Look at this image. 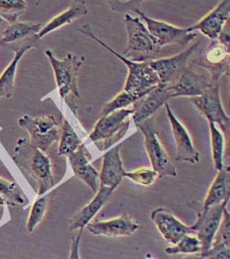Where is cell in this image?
I'll return each instance as SVG.
<instances>
[{"instance_id":"cell-38","label":"cell","mask_w":230,"mask_h":259,"mask_svg":"<svg viewBox=\"0 0 230 259\" xmlns=\"http://www.w3.org/2000/svg\"><path fill=\"white\" fill-rule=\"evenodd\" d=\"M172 259H206L201 253H197V254H189V255H185V254H177L174 255V257Z\"/></svg>"},{"instance_id":"cell-14","label":"cell","mask_w":230,"mask_h":259,"mask_svg":"<svg viewBox=\"0 0 230 259\" xmlns=\"http://www.w3.org/2000/svg\"><path fill=\"white\" fill-rule=\"evenodd\" d=\"M86 228L95 236H104L107 238L129 237L139 230V223L127 213L124 212L118 218L104 222L89 223Z\"/></svg>"},{"instance_id":"cell-6","label":"cell","mask_w":230,"mask_h":259,"mask_svg":"<svg viewBox=\"0 0 230 259\" xmlns=\"http://www.w3.org/2000/svg\"><path fill=\"white\" fill-rule=\"evenodd\" d=\"M136 128L141 130L144 134L145 146L152 165V169L157 173L158 177H176L178 175L177 169L158 139L153 118L147 119L142 124L137 125Z\"/></svg>"},{"instance_id":"cell-35","label":"cell","mask_w":230,"mask_h":259,"mask_svg":"<svg viewBox=\"0 0 230 259\" xmlns=\"http://www.w3.org/2000/svg\"><path fill=\"white\" fill-rule=\"evenodd\" d=\"M201 254L206 259H230V247L226 245H215Z\"/></svg>"},{"instance_id":"cell-41","label":"cell","mask_w":230,"mask_h":259,"mask_svg":"<svg viewBox=\"0 0 230 259\" xmlns=\"http://www.w3.org/2000/svg\"><path fill=\"white\" fill-rule=\"evenodd\" d=\"M1 21H2V20H1V19H0V23H1Z\"/></svg>"},{"instance_id":"cell-22","label":"cell","mask_w":230,"mask_h":259,"mask_svg":"<svg viewBox=\"0 0 230 259\" xmlns=\"http://www.w3.org/2000/svg\"><path fill=\"white\" fill-rule=\"evenodd\" d=\"M87 13L88 9L85 1H73L68 9L56 16L53 20H51L45 26L42 27V30L37 34V38L42 39V37L47 36L48 34L62 28L65 25L71 24L72 22L86 15Z\"/></svg>"},{"instance_id":"cell-27","label":"cell","mask_w":230,"mask_h":259,"mask_svg":"<svg viewBox=\"0 0 230 259\" xmlns=\"http://www.w3.org/2000/svg\"><path fill=\"white\" fill-rule=\"evenodd\" d=\"M82 141L75 133V131L70 126V124L64 119L62 125V135L60 139V147L58 154L59 155H70L71 153L77 151L81 145Z\"/></svg>"},{"instance_id":"cell-1","label":"cell","mask_w":230,"mask_h":259,"mask_svg":"<svg viewBox=\"0 0 230 259\" xmlns=\"http://www.w3.org/2000/svg\"><path fill=\"white\" fill-rule=\"evenodd\" d=\"M82 34L89 37L90 39L94 40L96 43L100 44L103 46L106 50L111 52L113 55L118 57L127 67L128 74L126 78L125 91L127 92L130 96L134 98L135 101L144 98L147 94L152 91L154 88L160 84V80L155 73V71L150 67L149 62L144 63H136L132 62L123 57L121 54L107 46L104 42H102L96 35L93 33L90 25L86 24L81 28L78 29Z\"/></svg>"},{"instance_id":"cell-34","label":"cell","mask_w":230,"mask_h":259,"mask_svg":"<svg viewBox=\"0 0 230 259\" xmlns=\"http://www.w3.org/2000/svg\"><path fill=\"white\" fill-rule=\"evenodd\" d=\"M125 177L129 178L135 184L142 186H150L154 183L156 178L158 177L157 173L153 169L148 168H139L136 170L125 173Z\"/></svg>"},{"instance_id":"cell-40","label":"cell","mask_w":230,"mask_h":259,"mask_svg":"<svg viewBox=\"0 0 230 259\" xmlns=\"http://www.w3.org/2000/svg\"><path fill=\"white\" fill-rule=\"evenodd\" d=\"M147 259H154V258H152V257H150V255H149V254H148V255H147Z\"/></svg>"},{"instance_id":"cell-18","label":"cell","mask_w":230,"mask_h":259,"mask_svg":"<svg viewBox=\"0 0 230 259\" xmlns=\"http://www.w3.org/2000/svg\"><path fill=\"white\" fill-rule=\"evenodd\" d=\"M203 66L210 73L211 83L217 84L219 78L228 70L229 48L215 41L209 46L203 55Z\"/></svg>"},{"instance_id":"cell-8","label":"cell","mask_w":230,"mask_h":259,"mask_svg":"<svg viewBox=\"0 0 230 259\" xmlns=\"http://www.w3.org/2000/svg\"><path fill=\"white\" fill-rule=\"evenodd\" d=\"M190 100L196 108L207 118L209 123L217 124L225 134L229 133V117L222 106L218 83L212 84L202 95L192 97Z\"/></svg>"},{"instance_id":"cell-32","label":"cell","mask_w":230,"mask_h":259,"mask_svg":"<svg viewBox=\"0 0 230 259\" xmlns=\"http://www.w3.org/2000/svg\"><path fill=\"white\" fill-rule=\"evenodd\" d=\"M134 102H135L134 98L132 96H130L125 90H123L113 100H111L110 102L105 104L104 107L101 111L100 118L108 116L109 114H111L113 112H116V111H119L122 109H126V107L132 105Z\"/></svg>"},{"instance_id":"cell-5","label":"cell","mask_w":230,"mask_h":259,"mask_svg":"<svg viewBox=\"0 0 230 259\" xmlns=\"http://www.w3.org/2000/svg\"><path fill=\"white\" fill-rule=\"evenodd\" d=\"M18 124L29 133L31 145L42 152L48 151L55 142H60L62 126L55 116L31 117L24 115L19 119Z\"/></svg>"},{"instance_id":"cell-29","label":"cell","mask_w":230,"mask_h":259,"mask_svg":"<svg viewBox=\"0 0 230 259\" xmlns=\"http://www.w3.org/2000/svg\"><path fill=\"white\" fill-rule=\"evenodd\" d=\"M169 255L197 254L202 252V244L196 235H187L181 238L175 245L165 248Z\"/></svg>"},{"instance_id":"cell-3","label":"cell","mask_w":230,"mask_h":259,"mask_svg":"<svg viewBox=\"0 0 230 259\" xmlns=\"http://www.w3.org/2000/svg\"><path fill=\"white\" fill-rule=\"evenodd\" d=\"M133 110L122 109L99 119L89 139L100 151H106L120 142L129 128V115Z\"/></svg>"},{"instance_id":"cell-9","label":"cell","mask_w":230,"mask_h":259,"mask_svg":"<svg viewBox=\"0 0 230 259\" xmlns=\"http://www.w3.org/2000/svg\"><path fill=\"white\" fill-rule=\"evenodd\" d=\"M229 198L219 205L212 206L207 210H202L198 213V219L192 226L195 235L202 244V252L205 253L210 249L214 236L218 230L224 209L228 205Z\"/></svg>"},{"instance_id":"cell-36","label":"cell","mask_w":230,"mask_h":259,"mask_svg":"<svg viewBox=\"0 0 230 259\" xmlns=\"http://www.w3.org/2000/svg\"><path fill=\"white\" fill-rule=\"evenodd\" d=\"M144 1H108V4L111 6L112 10L123 12L125 10H132L140 9V5Z\"/></svg>"},{"instance_id":"cell-26","label":"cell","mask_w":230,"mask_h":259,"mask_svg":"<svg viewBox=\"0 0 230 259\" xmlns=\"http://www.w3.org/2000/svg\"><path fill=\"white\" fill-rule=\"evenodd\" d=\"M210 131V144L214 168L220 171L224 167V152H225V139L223 134L218 130L215 124L209 123Z\"/></svg>"},{"instance_id":"cell-20","label":"cell","mask_w":230,"mask_h":259,"mask_svg":"<svg viewBox=\"0 0 230 259\" xmlns=\"http://www.w3.org/2000/svg\"><path fill=\"white\" fill-rule=\"evenodd\" d=\"M68 159L74 175L96 193L98 191L99 173L90 163L91 154L84 144L75 152L68 155Z\"/></svg>"},{"instance_id":"cell-33","label":"cell","mask_w":230,"mask_h":259,"mask_svg":"<svg viewBox=\"0 0 230 259\" xmlns=\"http://www.w3.org/2000/svg\"><path fill=\"white\" fill-rule=\"evenodd\" d=\"M215 245H226L230 247V215L227 207L223 211V215L211 246Z\"/></svg>"},{"instance_id":"cell-39","label":"cell","mask_w":230,"mask_h":259,"mask_svg":"<svg viewBox=\"0 0 230 259\" xmlns=\"http://www.w3.org/2000/svg\"><path fill=\"white\" fill-rule=\"evenodd\" d=\"M5 203H6L5 199H4L2 196H0V206H3Z\"/></svg>"},{"instance_id":"cell-2","label":"cell","mask_w":230,"mask_h":259,"mask_svg":"<svg viewBox=\"0 0 230 259\" xmlns=\"http://www.w3.org/2000/svg\"><path fill=\"white\" fill-rule=\"evenodd\" d=\"M125 24L127 45L122 56L136 63L155 61L161 48L150 35L146 25L140 18L132 17L127 13L125 15Z\"/></svg>"},{"instance_id":"cell-12","label":"cell","mask_w":230,"mask_h":259,"mask_svg":"<svg viewBox=\"0 0 230 259\" xmlns=\"http://www.w3.org/2000/svg\"><path fill=\"white\" fill-rule=\"evenodd\" d=\"M151 220L168 243L176 244L181 238L187 235H195L192 226H186L179 221L169 210L159 208L151 212Z\"/></svg>"},{"instance_id":"cell-15","label":"cell","mask_w":230,"mask_h":259,"mask_svg":"<svg viewBox=\"0 0 230 259\" xmlns=\"http://www.w3.org/2000/svg\"><path fill=\"white\" fill-rule=\"evenodd\" d=\"M164 106L166 108L168 119L170 121L173 136L176 143V149H177L176 160L185 161L193 164L199 162L201 160V155L199 151L195 149L188 131L185 128V126H183L181 122L176 118V116L170 108L169 104L166 103Z\"/></svg>"},{"instance_id":"cell-19","label":"cell","mask_w":230,"mask_h":259,"mask_svg":"<svg viewBox=\"0 0 230 259\" xmlns=\"http://www.w3.org/2000/svg\"><path fill=\"white\" fill-rule=\"evenodd\" d=\"M122 144L107 151L103 156L102 168L99 173V183L101 186L118 188L125 178L126 169L120 155Z\"/></svg>"},{"instance_id":"cell-7","label":"cell","mask_w":230,"mask_h":259,"mask_svg":"<svg viewBox=\"0 0 230 259\" xmlns=\"http://www.w3.org/2000/svg\"><path fill=\"white\" fill-rule=\"evenodd\" d=\"M133 12L140 15L142 19L146 22L148 32L157 41L160 48L169 44L187 46L198 36L196 33L191 32L190 28H179L172 26L166 22L152 19L141 9H135Z\"/></svg>"},{"instance_id":"cell-25","label":"cell","mask_w":230,"mask_h":259,"mask_svg":"<svg viewBox=\"0 0 230 259\" xmlns=\"http://www.w3.org/2000/svg\"><path fill=\"white\" fill-rule=\"evenodd\" d=\"M42 25L41 23L15 22L8 25L4 29L0 43L9 44L19 41L31 35L38 34L42 30Z\"/></svg>"},{"instance_id":"cell-24","label":"cell","mask_w":230,"mask_h":259,"mask_svg":"<svg viewBox=\"0 0 230 259\" xmlns=\"http://www.w3.org/2000/svg\"><path fill=\"white\" fill-rule=\"evenodd\" d=\"M33 48L32 45H26L15 51L14 58L10 65L4 70L0 76V99L1 98H10L13 94L15 75L17 71V66L23 56Z\"/></svg>"},{"instance_id":"cell-30","label":"cell","mask_w":230,"mask_h":259,"mask_svg":"<svg viewBox=\"0 0 230 259\" xmlns=\"http://www.w3.org/2000/svg\"><path fill=\"white\" fill-rule=\"evenodd\" d=\"M27 8V2L23 0H0V17L13 24Z\"/></svg>"},{"instance_id":"cell-11","label":"cell","mask_w":230,"mask_h":259,"mask_svg":"<svg viewBox=\"0 0 230 259\" xmlns=\"http://www.w3.org/2000/svg\"><path fill=\"white\" fill-rule=\"evenodd\" d=\"M28 150L29 170L33 179L37 182V195L42 197L56 184L51 158L44 152L38 150L32 145L28 148Z\"/></svg>"},{"instance_id":"cell-28","label":"cell","mask_w":230,"mask_h":259,"mask_svg":"<svg viewBox=\"0 0 230 259\" xmlns=\"http://www.w3.org/2000/svg\"><path fill=\"white\" fill-rule=\"evenodd\" d=\"M0 196H2L7 203L13 206H26L29 203L27 196L16 182L8 181L2 177H0Z\"/></svg>"},{"instance_id":"cell-4","label":"cell","mask_w":230,"mask_h":259,"mask_svg":"<svg viewBox=\"0 0 230 259\" xmlns=\"http://www.w3.org/2000/svg\"><path fill=\"white\" fill-rule=\"evenodd\" d=\"M45 55L54 69L56 82L62 99L67 102L69 95L79 97L77 78L80 67L85 61V57L68 54L63 60H59L50 50L45 51Z\"/></svg>"},{"instance_id":"cell-17","label":"cell","mask_w":230,"mask_h":259,"mask_svg":"<svg viewBox=\"0 0 230 259\" xmlns=\"http://www.w3.org/2000/svg\"><path fill=\"white\" fill-rule=\"evenodd\" d=\"M211 85V81L206 75L187 67L179 76L177 81L174 84L169 85V87L171 89L173 98L182 96L192 98L202 95Z\"/></svg>"},{"instance_id":"cell-21","label":"cell","mask_w":230,"mask_h":259,"mask_svg":"<svg viewBox=\"0 0 230 259\" xmlns=\"http://www.w3.org/2000/svg\"><path fill=\"white\" fill-rule=\"evenodd\" d=\"M116 188L105 187L99 185V189L96 192L95 197L92 199L90 203H88L82 208L75 216L71 219V224L69 227L70 231L79 230L83 231L84 228L90 223V221L97 215L98 212L104 207L108 202L110 196L114 193Z\"/></svg>"},{"instance_id":"cell-13","label":"cell","mask_w":230,"mask_h":259,"mask_svg":"<svg viewBox=\"0 0 230 259\" xmlns=\"http://www.w3.org/2000/svg\"><path fill=\"white\" fill-rule=\"evenodd\" d=\"M171 98H173V96L169 85L159 84L147 96L135 101L132 104V119L135 126L151 118V116L168 103V100Z\"/></svg>"},{"instance_id":"cell-16","label":"cell","mask_w":230,"mask_h":259,"mask_svg":"<svg viewBox=\"0 0 230 259\" xmlns=\"http://www.w3.org/2000/svg\"><path fill=\"white\" fill-rule=\"evenodd\" d=\"M230 0H223L205 16L201 21L193 27H190L191 32L199 30L202 34L212 41H216L222 33L224 25L229 19Z\"/></svg>"},{"instance_id":"cell-37","label":"cell","mask_w":230,"mask_h":259,"mask_svg":"<svg viewBox=\"0 0 230 259\" xmlns=\"http://www.w3.org/2000/svg\"><path fill=\"white\" fill-rule=\"evenodd\" d=\"M82 233H83V231H79L76 238H72L70 254H69V258L68 259H80L79 248H80V241H81V238H82Z\"/></svg>"},{"instance_id":"cell-10","label":"cell","mask_w":230,"mask_h":259,"mask_svg":"<svg viewBox=\"0 0 230 259\" xmlns=\"http://www.w3.org/2000/svg\"><path fill=\"white\" fill-rule=\"evenodd\" d=\"M199 45L200 41L193 44V46L176 56L149 62L150 67L157 74L161 85H172L177 81L179 76L187 68V62Z\"/></svg>"},{"instance_id":"cell-31","label":"cell","mask_w":230,"mask_h":259,"mask_svg":"<svg viewBox=\"0 0 230 259\" xmlns=\"http://www.w3.org/2000/svg\"><path fill=\"white\" fill-rule=\"evenodd\" d=\"M50 199L51 195H45L42 197H39L37 201L34 203L27 224V230L29 233H33L37 226L42 222L43 217L47 213Z\"/></svg>"},{"instance_id":"cell-23","label":"cell","mask_w":230,"mask_h":259,"mask_svg":"<svg viewBox=\"0 0 230 259\" xmlns=\"http://www.w3.org/2000/svg\"><path fill=\"white\" fill-rule=\"evenodd\" d=\"M230 172L229 167L224 166L209 187V192L204 201L202 210H207L212 206L219 205L229 198Z\"/></svg>"}]
</instances>
